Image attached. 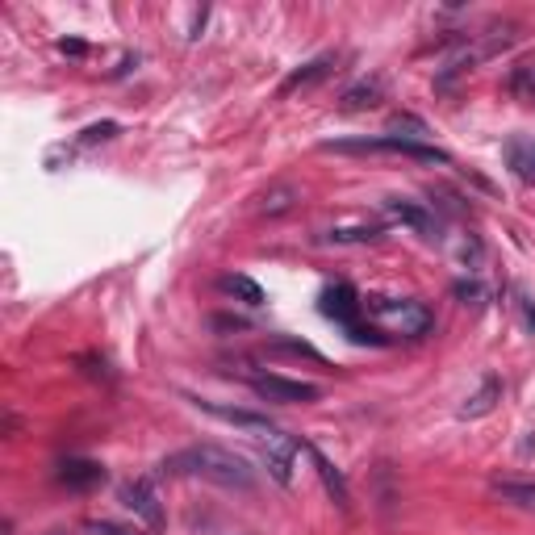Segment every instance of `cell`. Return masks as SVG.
<instances>
[{
    "label": "cell",
    "mask_w": 535,
    "mask_h": 535,
    "mask_svg": "<svg viewBox=\"0 0 535 535\" xmlns=\"http://www.w3.org/2000/svg\"><path fill=\"white\" fill-rule=\"evenodd\" d=\"M385 214H389L393 222H402V226L418 230V235H431V230H435L431 214H427L423 205H414V201H398V197H389V201H385Z\"/></svg>",
    "instance_id": "9a60e30c"
},
{
    "label": "cell",
    "mask_w": 535,
    "mask_h": 535,
    "mask_svg": "<svg viewBox=\"0 0 535 535\" xmlns=\"http://www.w3.org/2000/svg\"><path fill=\"white\" fill-rule=\"evenodd\" d=\"M506 92H510L515 101H523V105H535V59H523V63L510 67Z\"/></svg>",
    "instance_id": "2e32d148"
},
{
    "label": "cell",
    "mask_w": 535,
    "mask_h": 535,
    "mask_svg": "<svg viewBox=\"0 0 535 535\" xmlns=\"http://www.w3.org/2000/svg\"><path fill=\"white\" fill-rule=\"evenodd\" d=\"M260 448H264V460H268V473L289 485L293 481V456H297V444L285 435V431H272L268 439H260Z\"/></svg>",
    "instance_id": "52a82bcc"
},
{
    "label": "cell",
    "mask_w": 535,
    "mask_h": 535,
    "mask_svg": "<svg viewBox=\"0 0 535 535\" xmlns=\"http://www.w3.org/2000/svg\"><path fill=\"white\" fill-rule=\"evenodd\" d=\"M251 389L260 393L264 402H281V406H306V402H318V385L310 381H289V377H251Z\"/></svg>",
    "instance_id": "277c9868"
},
{
    "label": "cell",
    "mask_w": 535,
    "mask_h": 535,
    "mask_svg": "<svg viewBox=\"0 0 535 535\" xmlns=\"http://www.w3.org/2000/svg\"><path fill=\"white\" fill-rule=\"evenodd\" d=\"M502 159L523 184H535V138L531 134H510L502 143Z\"/></svg>",
    "instance_id": "9c48e42d"
},
{
    "label": "cell",
    "mask_w": 535,
    "mask_h": 535,
    "mask_svg": "<svg viewBox=\"0 0 535 535\" xmlns=\"http://www.w3.org/2000/svg\"><path fill=\"white\" fill-rule=\"evenodd\" d=\"M331 72H335V55H318V59H310V63H301L297 72H289V76H285L281 97H293V92H306V88L322 84Z\"/></svg>",
    "instance_id": "30bf717a"
},
{
    "label": "cell",
    "mask_w": 535,
    "mask_h": 535,
    "mask_svg": "<svg viewBox=\"0 0 535 535\" xmlns=\"http://www.w3.org/2000/svg\"><path fill=\"white\" fill-rule=\"evenodd\" d=\"M331 243H372V239H381V226L377 222H360V226H335Z\"/></svg>",
    "instance_id": "ffe728a7"
},
{
    "label": "cell",
    "mask_w": 535,
    "mask_h": 535,
    "mask_svg": "<svg viewBox=\"0 0 535 535\" xmlns=\"http://www.w3.org/2000/svg\"><path fill=\"white\" fill-rule=\"evenodd\" d=\"M498 402H502V381H498V377H485V381L477 385V393H469V398H464L460 418H485Z\"/></svg>",
    "instance_id": "5bb4252c"
},
{
    "label": "cell",
    "mask_w": 535,
    "mask_h": 535,
    "mask_svg": "<svg viewBox=\"0 0 535 535\" xmlns=\"http://www.w3.org/2000/svg\"><path fill=\"white\" fill-rule=\"evenodd\" d=\"M527 327L535 331V306H527Z\"/></svg>",
    "instance_id": "d4e9b609"
},
{
    "label": "cell",
    "mask_w": 535,
    "mask_h": 535,
    "mask_svg": "<svg viewBox=\"0 0 535 535\" xmlns=\"http://www.w3.org/2000/svg\"><path fill=\"white\" fill-rule=\"evenodd\" d=\"M490 494L506 506H519V510H531L535 515V477H494Z\"/></svg>",
    "instance_id": "7c38bea8"
},
{
    "label": "cell",
    "mask_w": 535,
    "mask_h": 535,
    "mask_svg": "<svg viewBox=\"0 0 535 535\" xmlns=\"http://www.w3.org/2000/svg\"><path fill=\"white\" fill-rule=\"evenodd\" d=\"M364 314H372L381 322L385 331H393V335H410V339H418V335H427L431 331V310L423 306V301H393V297H364Z\"/></svg>",
    "instance_id": "3957f363"
},
{
    "label": "cell",
    "mask_w": 535,
    "mask_h": 535,
    "mask_svg": "<svg viewBox=\"0 0 535 535\" xmlns=\"http://www.w3.org/2000/svg\"><path fill=\"white\" fill-rule=\"evenodd\" d=\"M310 452V460L318 464V477H322V485H327V494L339 502V506H347V502H352V498H347V485H343V477L335 473V464L327 460V456H322L318 448H306Z\"/></svg>",
    "instance_id": "ac0fdd59"
},
{
    "label": "cell",
    "mask_w": 535,
    "mask_h": 535,
    "mask_svg": "<svg viewBox=\"0 0 535 535\" xmlns=\"http://www.w3.org/2000/svg\"><path fill=\"white\" fill-rule=\"evenodd\" d=\"M218 289L222 293H230V297H239V301H247V306H264V289L251 281V276H243V272H230V276H222L218 281Z\"/></svg>",
    "instance_id": "e0dca14e"
},
{
    "label": "cell",
    "mask_w": 535,
    "mask_h": 535,
    "mask_svg": "<svg viewBox=\"0 0 535 535\" xmlns=\"http://www.w3.org/2000/svg\"><path fill=\"white\" fill-rule=\"evenodd\" d=\"M389 134L423 143V138H427V122H423V118H414V113H393V118H389Z\"/></svg>",
    "instance_id": "44dd1931"
},
{
    "label": "cell",
    "mask_w": 535,
    "mask_h": 535,
    "mask_svg": "<svg viewBox=\"0 0 535 535\" xmlns=\"http://www.w3.org/2000/svg\"><path fill=\"white\" fill-rule=\"evenodd\" d=\"M327 318L343 322V327H356L360 314H364V297L352 289V285H327L322 289V306H318Z\"/></svg>",
    "instance_id": "5b68a950"
},
{
    "label": "cell",
    "mask_w": 535,
    "mask_h": 535,
    "mask_svg": "<svg viewBox=\"0 0 535 535\" xmlns=\"http://www.w3.org/2000/svg\"><path fill=\"white\" fill-rule=\"evenodd\" d=\"M164 473L168 477H201V481L222 485V490H251L255 485L251 464L243 456H235V452L218 448V444H197V448L172 452L164 460Z\"/></svg>",
    "instance_id": "6da1fadb"
},
{
    "label": "cell",
    "mask_w": 535,
    "mask_h": 535,
    "mask_svg": "<svg viewBox=\"0 0 535 535\" xmlns=\"http://www.w3.org/2000/svg\"><path fill=\"white\" fill-rule=\"evenodd\" d=\"M122 502H126L147 527H159V523H164V506H159V494H155L151 481H130V485H122Z\"/></svg>",
    "instance_id": "ba28073f"
},
{
    "label": "cell",
    "mask_w": 535,
    "mask_h": 535,
    "mask_svg": "<svg viewBox=\"0 0 535 535\" xmlns=\"http://www.w3.org/2000/svg\"><path fill=\"white\" fill-rule=\"evenodd\" d=\"M59 51H63V55H72V59H80V55H88V46H84L80 38H63V42H59Z\"/></svg>",
    "instance_id": "603a6c76"
},
{
    "label": "cell",
    "mask_w": 535,
    "mask_h": 535,
    "mask_svg": "<svg viewBox=\"0 0 535 535\" xmlns=\"http://www.w3.org/2000/svg\"><path fill=\"white\" fill-rule=\"evenodd\" d=\"M322 151H339V155H406V159H418V164H452L448 151H439L431 143H414V138H398V134L335 138V143H322Z\"/></svg>",
    "instance_id": "7a4b0ae2"
},
{
    "label": "cell",
    "mask_w": 535,
    "mask_h": 535,
    "mask_svg": "<svg viewBox=\"0 0 535 535\" xmlns=\"http://www.w3.org/2000/svg\"><path fill=\"white\" fill-rule=\"evenodd\" d=\"M381 101H385V80L381 76H364L339 97V109L343 113H364V109H377Z\"/></svg>",
    "instance_id": "8fae6325"
},
{
    "label": "cell",
    "mask_w": 535,
    "mask_h": 535,
    "mask_svg": "<svg viewBox=\"0 0 535 535\" xmlns=\"http://www.w3.org/2000/svg\"><path fill=\"white\" fill-rule=\"evenodd\" d=\"M88 531H92V535H134V531L118 527V523H88Z\"/></svg>",
    "instance_id": "cb8c5ba5"
},
{
    "label": "cell",
    "mask_w": 535,
    "mask_h": 535,
    "mask_svg": "<svg viewBox=\"0 0 535 535\" xmlns=\"http://www.w3.org/2000/svg\"><path fill=\"white\" fill-rule=\"evenodd\" d=\"M197 406L205 410V414H214V418H222V423H230V427H239V431H247L255 444L260 439H268L276 427L268 423L264 414H251V410H235V406H218V402H205V398H197Z\"/></svg>",
    "instance_id": "8992f818"
},
{
    "label": "cell",
    "mask_w": 535,
    "mask_h": 535,
    "mask_svg": "<svg viewBox=\"0 0 535 535\" xmlns=\"http://www.w3.org/2000/svg\"><path fill=\"white\" fill-rule=\"evenodd\" d=\"M297 205V189H289V184H276V189H268V193H260V214H268V218H281V214H289V209Z\"/></svg>",
    "instance_id": "d6986e66"
},
{
    "label": "cell",
    "mask_w": 535,
    "mask_h": 535,
    "mask_svg": "<svg viewBox=\"0 0 535 535\" xmlns=\"http://www.w3.org/2000/svg\"><path fill=\"white\" fill-rule=\"evenodd\" d=\"M59 481L67 485V490H97V485L105 481V469L97 460H80V456H67L59 464Z\"/></svg>",
    "instance_id": "4fadbf2b"
},
{
    "label": "cell",
    "mask_w": 535,
    "mask_h": 535,
    "mask_svg": "<svg viewBox=\"0 0 535 535\" xmlns=\"http://www.w3.org/2000/svg\"><path fill=\"white\" fill-rule=\"evenodd\" d=\"M452 293H456L460 301H473V306H477V301L485 297V289H481L477 281H456V285H452Z\"/></svg>",
    "instance_id": "7402d4cb"
}]
</instances>
